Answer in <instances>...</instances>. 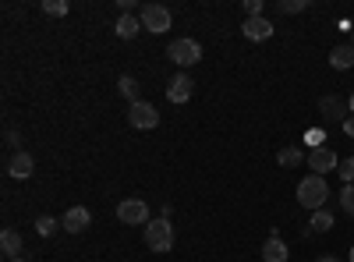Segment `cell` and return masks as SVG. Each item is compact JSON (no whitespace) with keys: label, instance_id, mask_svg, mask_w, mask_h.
<instances>
[{"label":"cell","instance_id":"cell-1","mask_svg":"<svg viewBox=\"0 0 354 262\" xmlns=\"http://www.w3.org/2000/svg\"><path fill=\"white\" fill-rule=\"evenodd\" d=\"M330 198V188H326V178H319V174H308V178L298 185V202L305 209H322V202Z\"/></svg>","mask_w":354,"mask_h":262},{"label":"cell","instance_id":"cell-2","mask_svg":"<svg viewBox=\"0 0 354 262\" xmlns=\"http://www.w3.org/2000/svg\"><path fill=\"white\" fill-rule=\"evenodd\" d=\"M145 248L156 252V255H167L174 248V227H170V220L160 216V220L145 223Z\"/></svg>","mask_w":354,"mask_h":262},{"label":"cell","instance_id":"cell-3","mask_svg":"<svg viewBox=\"0 0 354 262\" xmlns=\"http://www.w3.org/2000/svg\"><path fill=\"white\" fill-rule=\"evenodd\" d=\"M167 57H170L174 64H181V68H192V64L202 61V46L195 39H174L167 46Z\"/></svg>","mask_w":354,"mask_h":262},{"label":"cell","instance_id":"cell-4","mask_svg":"<svg viewBox=\"0 0 354 262\" xmlns=\"http://www.w3.org/2000/svg\"><path fill=\"white\" fill-rule=\"evenodd\" d=\"M117 220L128 223V227H145L149 223V206H145V198H124L121 206H117Z\"/></svg>","mask_w":354,"mask_h":262},{"label":"cell","instance_id":"cell-5","mask_svg":"<svg viewBox=\"0 0 354 262\" xmlns=\"http://www.w3.org/2000/svg\"><path fill=\"white\" fill-rule=\"evenodd\" d=\"M128 121H131V128H138V131H153V128L160 124V110H156L153 103L138 100V103H131V110H128Z\"/></svg>","mask_w":354,"mask_h":262},{"label":"cell","instance_id":"cell-6","mask_svg":"<svg viewBox=\"0 0 354 262\" xmlns=\"http://www.w3.org/2000/svg\"><path fill=\"white\" fill-rule=\"evenodd\" d=\"M138 21H142V28L145 32H167L170 28V11L163 8V4H145L142 8V15H138Z\"/></svg>","mask_w":354,"mask_h":262},{"label":"cell","instance_id":"cell-7","mask_svg":"<svg viewBox=\"0 0 354 262\" xmlns=\"http://www.w3.org/2000/svg\"><path fill=\"white\" fill-rule=\"evenodd\" d=\"M319 113H322V121H326V124H344V121L351 118V110H347L344 100H337V96H322V100H319Z\"/></svg>","mask_w":354,"mask_h":262},{"label":"cell","instance_id":"cell-8","mask_svg":"<svg viewBox=\"0 0 354 262\" xmlns=\"http://www.w3.org/2000/svg\"><path fill=\"white\" fill-rule=\"evenodd\" d=\"M61 227L68 230V234H85L88 227H93V213H88L85 206H71L61 220Z\"/></svg>","mask_w":354,"mask_h":262},{"label":"cell","instance_id":"cell-9","mask_svg":"<svg viewBox=\"0 0 354 262\" xmlns=\"http://www.w3.org/2000/svg\"><path fill=\"white\" fill-rule=\"evenodd\" d=\"M192 89H195V82H192L185 71H177V75L167 82V100H170V103H188V100H192Z\"/></svg>","mask_w":354,"mask_h":262},{"label":"cell","instance_id":"cell-10","mask_svg":"<svg viewBox=\"0 0 354 262\" xmlns=\"http://www.w3.org/2000/svg\"><path fill=\"white\" fill-rule=\"evenodd\" d=\"M337 167H340V160H337L333 149H326V145H319V149L308 153V170H315L319 178H322V174H330V170H337Z\"/></svg>","mask_w":354,"mask_h":262},{"label":"cell","instance_id":"cell-11","mask_svg":"<svg viewBox=\"0 0 354 262\" xmlns=\"http://www.w3.org/2000/svg\"><path fill=\"white\" fill-rule=\"evenodd\" d=\"M241 32H245V39H252V43H266V39H273V21H270V18H245Z\"/></svg>","mask_w":354,"mask_h":262},{"label":"cell","instance_id":"cell-12","mask_svg":"<svg viewBox=\"0 0 354 262\" xmlns=\"http://www.w3.org/2000/svg\"><path fill=\"white\" fill-rule=\"evenodd\" d=\"M8 174H11V178H18V181H28V178L36 174V160H32V153L18 149V153L11 156V163H8Z\"/></svg>","mask_w":354,"mask_h":262},{"label":"cell","instance_id":"cell-13","mask_svg":"<svg viewBox=\"0 0 354 262\" xmlns=\"http://www.w3.org/2000/svg\"><path fill=\"white\" fill-rule=\"evenodd\" d=\"M290 255H287V245L277 238V230L270 238H266V245H262V262H287Z\"/></svg>","mask_w":354,"mask_h":262},{"label":"cell","instance_id":"cell-14","mask_svg":"<svg viewBox=\"0 0 354 262\" xmlns=\"http://www.w3.org/2000/svg\"><path fill=\"white\" fill-rule=\"evenodd\" d=\"M113 32L121 36V39H135L142 32V21L135 15H121V18H117V25H113Z\"/></svg>","mask_w":354,"mask_h":262},{"label":"cell","instance_id":"cell-15","mask_svg":"<svg viewBox=\"0 0 354 262\" xmlns=\"http://www.w3.org/2000/svg\"><path fill=\"white\" fill-rule=\"evenodd\" d=\"M330 64H333L337 71L354 68V46H333V50H330Z\"/></svg>","mask_w":354,"mask_h":262},{"label":"cell","instance_id":"cell-16","mask_svg":"<svg viewBox=\"0 0 354 262\" xmlns=\"http://www.w3.org/2000/svg\"><path fill=\"white\" fill-rule=\"evenodd\" d=\"M0 248H4V255H11V259H21V234L8 227L4 234H0Z\"/></svg>","mask_w":354,"mask_h":262},{"label":"cell","instance_id":"cell-17","mask_svg":"<svg viewBox=\"0 0 354 262\" xmlns=\"http://www.w3.org/2000/svg\"><path fill=\"white\" fill-rule=\"evenodd\" d=\"M277 163L280 167H301L305 163V153L298 149V145H283V149L277 153Z\"/></svg>","mask_w":354,"mask_h":262},{"label":"cell","instance_id":"cell-18","mask_svg":"<svg viewBox=\"0 0 354 262\" xmlns=\"http://www.w3.org/2000/svg\"><path fill=\"white\" fill-rule=\"evenodd\" d=\"M330 227H333V213H330V209H315V213H312V223H308V230L322 234V230H330Z\"/></svg>","mask_w":354,"mask_h":262},{"label":"cell","instance_id":"cell-19","mask_svg":"<svg viewBox=\"0 0 354 262\" xmlns=\"http://www.w3.org/2000/svg\"><path fill=\"white\" fill-rule=\"evenodd\" d=\"M117 89H121V96H124V100L138 103V82H135L131 75H121V82H117Z\"/></svg>","mask_w":354,"mask_h":262},{"label":"cell","instance_id":"cell-20","mask_svg":"<svg viewBox=\"0 0 354 262\" xmlns=\"http://www.w3.org/2000/svg\"><path fill=\"white\" fill-rule=\"evenodd\" d=\"M57 230H61V223H57L53 216H39V220H36V234H39V238H53Z\"/></svg>","mask_w":354,"mask_h":262},{"label":"cell","instance_id":"cell-21","mask_svg":"<svg viewBox=\"0 0 354 262\" xmlns=\"http://www.w3.org/2000/svg\"><path fill=\"white\" fill-rule=\"evenodd\" d=\"M43 11H46L50 18H64V15L71 11V4H68V0H43Z\"/></svg>","mask_w":354,"mask_h":262},{"label":"cell","instance_id":"cell-22","mask_svg":"<svg viewBox=\"0 0 354 262\" xmlns=\"http://www.w3.org/2000/svg\"><path fill=\"white\" fill-rule=\"evenodd\" d=\"M277 11H283V15H298V11H308V0H277Z\"/></svg>","mask_w":354,"mask_h":262},{"label":"cell","instance_id":"cell-23","mask_svg":"<svg viewBox=\"0 0 354 262\" xmlns=\"http://www.w3.org/2000/svg\"><path fill=\"white\" fill-rule=\"evenodd\" d=\"M340 209H344L347 216H354V185H344V188H340Z\"/></svg>","mask_w":354,"mask_h":262},{"label":"cell","instance_id":"cell-24","mask_svg":"<svg viewBox=\"0 0 354 262\" xmlns=\"http://www.w3.org/2000/svg\"><path fill=\"white\" fill-rule=\"evenodd\" d=\"M337 174L344 178V185H354V156H347V160H340V167H337Z\"/></svg>","mask_w":354,"mask_h":262},{"label":"cell","instance_id":"cell-25","mask_svg":"<svg viewBox=\"0 0 354 262\" xmlns=\"http://www.w3.org/2000/svg\"><path fill=\"white\" fill-rule=\"evenodd\" d=\"M262 11H266L262 0H245V15H248V18H262Z\"/></svg>","mask_w":354,"mask_h":262},{"label":"cell","instance_id":"cell-26","mask_svg":"<svg viewBox=\"0 0 354 262\" xmlns=\"http://www.w3.org/2000/svg\"><path fill=\"white\" fill-rule=\"evenodd\" d=\"M308 145H312V149H319V145H322V131H319V128L308 131Z\"/></svg>","mask_w":354,"mask_h":262},{"label":"cell","instance_id":"cell-27","mask_svg":"<svg viewBox=\"0 0 354 262\" xmlns=\"http://www.w3.org/2000/svg\"><path fill=\"white\" fill-rule=\"evenodd\" d=\"M4 142L11 145V149H18V145H21V138H18V131H8V135H4Z\"/></svg>","mask_w":354,"mask_h":262},{"label":"cell","instance_id":"cell-28","mask_svg":"<svg viewBox=\"0 0 354 262\" xmlns=\"http://www.w3.org/2000/svg\"><path fill=\"white\" fill-rule=\"evenodd\" d=\"M344 135H351V138H354V118H347V121H344Z\"/></svg>","mask_w":354,"mask_h":262},{"label":"cell","instance_id":"cell-29","mask_svg":"<svg viewBox=\"0 0 354 262\" xmlns=\"http://www.w3.org/2000/svg\"><path fill=\"white\" fill-rule=\"evenodd\" d=\"M347 110H351V118H354V93H351V100H347Z\"/></svg>","mask_w":354,"mask_h":262},{"label":"cell","instance_id":"cell-30","mask_svg":"<svg viewBox=\"0 0 354 262\" xmlns=\"http://www.w3.org/2000/svg\"><path fill=\"white\" fill-rule=\"evenodd\" d=\"M315 262H340V259H333V255H326V259H315Z\"/></svg>","mask_w":354,"mask_h":262},{"label":"cell","instance_id":"cell-31","mask_svg":"<svg viewBox=\"0 0 354 262\" xmlns=\"http://www.w3.org/2000/svg\"><path fill=\"white\" fill-rule=\"evenodd\" d=\"M347 262H354V248H351V255H347Z\"/></svg>","mask_w":354,"mask_h":262},{"label":"cell","instance_id":"cell-32","mask_svg":"<svg viewBox=\"0 0 354 262\" xmlns=\"http://www.w3.org/2000/svg\"><path fill=\"white\" fill-rule=\"evenodd\" d=\"M8 262H25V259H8Z\"/></svg>","mask_w":354,"mask_h":262}]
</instances>
